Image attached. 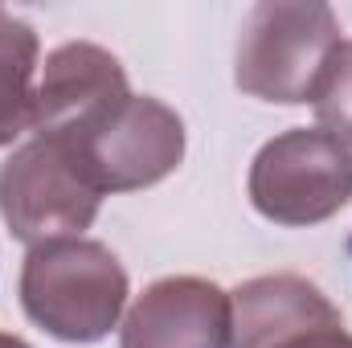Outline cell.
<instances>
[{
	"label": "cell",
	"mask_w": 352,
	"mask_h": 348,
	"mask_svg": "<svg viewBox=\"0 0 352 348\" xmlns=\"http://www.w3.org/2000/svg\"><path fill=\"white\" fill-rule=\"evenodd\" d=\"M37 33L29 21L0 8V148H12L33 131L37 102Z\"/></svg>",
	"instance_id": "cell-9"
},
{
	"label": "cell",
	"mask_w": 352,
	"mask_h": 348,
	"mask_svg": "<svg viewBox=\"0 0 352 348\" xmlns=\"http://www.w3.org/2000/svg\"><path fill=\"white\" fill-rule=\"evenodd\" d=\"M230 348H278L311 328L340 324L332 299L299 274H258L230 291Z\"/></svg>",
	"instance_id": "cell-8"
},
{
	"label": "cell",
	"mask_w": 352,
	"mask_h": 348,
	"mask_svg": "<svg viewBox=\"0 0 352 348\" xmlns=\"http://www.w3.org/2000/svg\"><path fill=\"white\" fill-rule=\"evenodd\" d=\"M246 193L274 226H320L352 201V148L320 127H291L258 148Z\"/></svg>",
	"instance_id": "cell-3"
},
{
	"label": "cell",
	"mask_w": 352,
	"mask_h": 348,
	"mask_svg": "<svg viewBox=\"0 0 352 348\" xmlns=\"http://www.w3.org/2000/svg\"><path fill=\"white\" fill-rule=\"evenodd\" d=\"M278 348H352V332L340 320V324H328V328H311V332H303V336H295V340H287Z\"/></svg>",
	"instance_id": "cell-11"
},
{
	"label": "cell",
	"mask_w": 352,
	"mask_h": 348,
	"mask_svg": "<svg viewBox=\"0 0 352 348\" xmlns=\"http://www.w3.org/2000/svg\"><path fill=\"white\" fill-rule=\"evenodd\" d=\"M230 291L197 274H168L135 295L119 348H230Z\"/></svg>",
	"instance_id": "cell-7"
},
{
	"label": "cell",
	"mask_w": 352,
	"mask_h": 348,
	"mask_svg": "<svg viewBox=\"0 0 352 348\" xmlns=\"http://www.w3.org/2000/svg\"><path fill=\"white\" fill-rule=\"evenodd\" d=\"M16 291L25 316L41 332L66 345H94L119 328L131 283L123 262L102 242L62 238L25 254Z\"/></svg>",
	"instance_id": "cell-1"
},
{
	"label": "cell",
	"mask_w": 352,
	"mask_h": 348,
	"mask_svg": "<svg viewBox=\"0 0 352 348\" xmlns=\"http://www.w3.org/2000/svg\"><path fill=\"white\" fill-rule=\"evenodd\" d=\"M102 193L82 160L45 135H33L0 164V217L29 250L41 242L82 238L94 226Z\"/></svg>",
	"instance_id": "cell-4"
},
{
	"label": "cell",
	"mask_w": 352,
	"mask_h": 348,
	"mask_svg": "<svg viewBox=\"0 0 352 348\" xmlns=\"http://www.w3.org/2000/svg\"><path fill=\"white\" fill-rule=\"evenodd\" d=\"M340 41V21L328 4L258 0L238 33L234 83L242 94L263 102H311Z\"/></svg>",
	"instance_id": "cell-2"
},
{
	"label": "cell",
	"mask_w": 352,
	"mask_h": 348,
	"mask_svg": "<svg viewBox=\"0 0 352 348\" xmlns=\"http://www.w3.org/2000/svg\"><path fill=\"white\" fill-rule=\"evenodd\" d=\"M70 152L82 160L87 176L102 197L107 193H135V188L160 184L164 176H173L180 168L184 119L152 94H131L98 131H90Z\"/></svg>",
	"instance_id": "cell-5"
},
{
	"label": "cell",
	"mask_w": 352,
	"mask_h": 348,
	"mask_svg": "<svg viewBox=\"0 0 352 348\" xmlns=\"http://www.w3.org/2000/svg\"><path fill=\"white\" fill-rule=\"evenodd\" d=\"M127 98H131L127 70L111 50L94 41H66L41 66L33 131L74 148L90 131H98Z\"/></svg>",
	"instance_id": "cell-6"
},
{
	"label": "cell",
	"mask_w": 352,
	"mask_h": 348,
	"mask_svg": "<svg viewBox=\"0 0 352 348\" xmlns=\"http://www.w3.org/2000/svg\"><path fill=\"white\" fill-rule=\"evenodd\" d=\"M0 348H29L21 336H12V332H0Z\"/></svg>",
	"instance_id": "cell-12"
},
{
	"label": "cell",
	"mask_w": 352,
	"mask_h": 348,
	"mask_svg": "<svg viewBox=\"0 0 352 348\" xmlns=\"http://www.w3.org/2000/svg\"><path fill=\"white\" fill-rule=\"evenodd\" d=\"M311 107H316L320 131L336 135L344 148H352V41H340V50L332 54Z\"/></svg>",
	"instance_id": "cell-10"
}]
</instances>
